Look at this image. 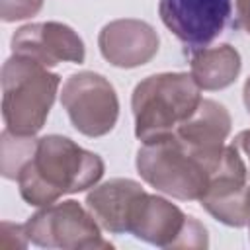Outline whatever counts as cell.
Returning a JSON list of instances; mask_svg holds the SVG:
<instances>
[{
    "label": "cell",
    "instance_id": "5bb4252c",
    "mask_svg": "<svg viewBox=\"0 0 250 250\" xmlns=\"http://www.w3.org/2000/svg\"><path fill=\"white\" fill-rule=\"evenodd\" d=\"M242 59L240 53L229 45H215L195 49L189 59V74L201 90H223L229 88L240 74Z\"/></svg>",
    "mask_w": 250,
    "mask_h": 250
},
{
    "label": "cell",
    "instance_id": "ac0fdd59",
    "mask_svg": "<svg viewBox=\"0 0 250 250\" xmlns=\"http://www.w3.org/2000/svg\"><path fill=\"white\" fill-rule=\"evenodd\" d=\"M236 150H238V154L242 156V160H244V164H246V172H248V180H250V129H246V131H240L234 139H232V143H230Z\"/></svg>",
    "mask_w": 250,
    "mask_h": 250
},
{
    "label": "cell",
    "instance_id": "44dd1931",
    "mask_svg": "<svg viewBox=\"0 0 250 250\" xmlns=\"http://www.w3.org/2000/svg\"><path fill=\"white\" fill-rule=\"evenodd\" d=\"M248 230H250V215H248Z\"/></svg>",
    "mask_w": 250,
    "mask_h": 250
},
{
    "label": "cell",
    "instance_id": "277c9868",
    "mask_svg": "<svg viewBox=\"0 0 250 250\" xmlns=\"http://www.w3.org/2000/svg\"><path fill=\"white\" fill-rule=\"evenodd\" d=\"M219 160H207L189 150L174 135H168L152 143H143L135 166L139 176L156 191L180 201H199Z\"/></svg>",
    "mask_w": 250,
    "mask_h": 250
},
{
    "label": "cell",
    "instance_id": "d6986e66",
    "mask_svg": "<svg viewBox=\"0 0 250 250\" xmlns=\"http://www.w3.org/2000/svg\"><path fill=\"white\" fill-rule=\"evenodd\" d=\"M234 25L242 29L246 35H250V0H234Z\"/></svg>",
    "mask_w": 250,
    "mask_h": 250
},
{
    "label": "cell",
    "instance_id": "7a4b0ae2",
    "mask_svg": "<svg viewBox=\"0 0 250 250\" xmlns=\"http://www.w3.org/2000/svg\"><path fill=\"white\" fill-rule=\"evenodd\" d=\"M203 100L201 88L188 72H158L141 80L131 96L135 135L152 143L172 135L191 117Z\"/></svg>",
    "mask_w": 250,
    "mask_h": 250
},
{
    "label": "cell",
    "instance_id": "9c48e42d",
    "mask_svg": "<svg viewBox=\"0 0 250 250\" xmlns=\"http://www.w3.org/2000/svg\"><path fill=\"white\" fill-rule=\"evenodd\" d=\"M232 14V0H160L158 16L191 51L213 43Z\"/></svg>",
    "mask_w": 250,
    "mask_h": 250
},
{
    "label": "cell",
    "instance_id": "4fadbf2b",
    "mask_svg": "<svg viewBox=\"0 0 250 250\" xmlns=\"http://www.w3.org/2000/svg\"><path fill=\"white\" fill-rule=\"evenodd\" d=\"M143 186L129 178H113L96 184L86 195V207L96 217L100 227L111 234H127L129 211Z\"/></svg>",
    "mask_w": 250,
    "mask_h": 250
},
{
    "label": "cell",
    "instance_id": "5b68a950",
    "mask_svg": "<svg viewBox=\"0 0 250 250\" xmlns=\"http://www.w3.org/2000/svg\"><path fill=\"white\" fill-rule=\"evenodd\" d=\"M127 234L158 248L199 250L209 246L207 229L195 217L186 215L172 201L145 189L131 205Z\"/></svg>",
    "mask_w": 250,
    "mask_h": 250
},
{
    "label": "cell",
    "instance_id": "52a82bcc",
    "mask_svg": "<svg viewBox=\"0 0 250 250\" xmlns=\"http://www.w3.org/2000/svg\"><path fill=\"white\" fill-rule=\"evenodd\" d=\"M61 105L72 127L92 139L107 135L119 117V100L113 84L92 70L74 72L64 80Z\"/></svg>",
    "mask_w": 250,
    "mask_h": 250
},
{
    "label": "cell",
    "instance_id": "9a60e30c",
    "mask_svg": "<svg viewBox=\"0 0 250 250\" xmlns=\"http://www.w3.org/2000/svg\"><path fill=\"white\" fill-rule=\"evenodd\" d=\"M37 145L35 137H21L8 129L0 137V172L6 180H16Z\"/></svg>",
    "mask_w": 250,
    "mask_h": 250
},
{
    "label": "cell",
    "instance_id": "7c38bea8",
    "mask_svg": "<svg viewBox=\"0 0 250 250\" xmlns=\"http://www.w3.org/2000/svg\"><path fill=\"white\" fill-rule=\"evenodd\" d=\"M230 125L232 121L227 107L215 100L203 98L191 117L172 135L195 154L207 160H219L227 146L225 141L230 133Z\"/></svg>",
    "mask_w": 250,
    "mask_h": 250
},
{
    "label": "cell",
    "instance_id": "8fae6325",
    "mask_svg": "<svg viewBox=\"0 0 250 250\" xmlns=\"http://www.w3.org/2000/svg\"><path fill=\"white\" fill-rule=\"evenodd\" d=\"M98 47L109 64L117 68H137L154 59L160 47V37L150 23L121 18L102 27Z\"/></svg>",
    "mask_w": 250,
    "mask_h": 250
},
{
    "label": "cell",
    "instance_id": "ba28073f",
    "mask_svg": "<svg viewBox=\"0 0 250 250\" xmlns=\"http://www.w3.org/2000/svg\"><path fill=\"white\" fill-rule=\"evenodd\" d=\"M199 203L213 219L227 227L248 225L250 180L246 164L232 145L225 146L219 166L211 174L209 186Z\"/></svg>",
    "mask_w": 250,
    "mask_h": 250
},
{
    "label": "cell",
    "instance_id": "30bf717a",
    "mask_svg": "<svg viewBox=\"0 0 250 250\" xmlns=\"http://www.w3.org/2000/svg\"><path fill=\"white\" fill-rule=\"evenodd\" d=\"M12 55L31 59L47 68L59 62H84L86 49L80 35L61 21L27 23L12 35Z\"/></svg>",
    "mask_w": 250,
    "mask_h": 250
},
{
    "label": "cell",
    "instance_id": "6da1fadb",
    "mask_svg": "<svg viewBox=\"0 0 250 250\" xmlns=\"http://www.w3.org/2000/svg\"><path fill=\"white\" fill-rule=\"evenodd\" d=\"M104 160L72 139L45 135L37 139L35 150L21 166L16 182L27 205L45 207L66 193L94 188L104 176Z\"/></svg>",
    "mask_w": 250,
    "mask_h": 250
},
{
    "label": "cell",
    "instance_id": "ffe728a7",
    "mask_svg": "<svg viewBox=\"0 0 250 250\" xmlns=\"http://www.w3.org/2000/svg\"><path fill=\"white\" fill-rule=\"evenodd\" d=\"M242 100H244V107H246V111L250 113V76H248L246 82H244V88H242Z\"/></svg>",
    "mask_w": 250,
    "mask_h": 250
},
{
    "label": "cell",
    "instance_id": "8992f818",
    "mask_svg": "<svg viewBox=\"0 0 250 250\" xmlns=\"http://www.w3.org/2000/svg\"><path fill=\"white\" fill-rule=\"evenodd\" d=\"M25 234L31 244L62 250H100L113 248L102 236V227L88 207L74 199L41 207L25 223Z\"/></svg>",
    "mask_w": 250,
    "mask_h": 250
},
{
    "label": "cell",
    "instance_id": "3957f363",
    "mask_svg": "<svg viewBox=\"0 0 250 250\" xmlns=\"http://www.w3.org/2000/svg\"><path fill=\"white\" fill-rule=\"evenodd\" d=\"M61 76L47 66L12 55L2 66V119L8 131L35 137L53 107Z\"/></svg>",
    "mask_w": 250,
    "mask_h": 250
},
{
    "label": "cell",
    "instance_id": "e0dca14e",
    "mask_svg": "<svg viewBox=\"0 0 250 250\" xmlns=\"http://www.w3.org/2000/svg\"><path fill=\"white\" fill-rule=\"evenodd\" d=\"M29 244V238L25 234L23 225H14L4 221L2 223V246L4 248H25Z\"/></svg>",
    "mask_w": 250,
    "mask_h": 250
},
{
    "label": "cell",
    "instance_id": "2e32d148",
    "mask_svg": "<svg viewBox=\"0 0 250 250\" xmlns=\"http://www.w3.org/2000/svg\"><path fill=\"white\" fill-rule=\"evenodd\" d=\"M43 8V0H0L2 21H20L35 16Z\"/></svg>",
    "mask_w": 250,
    "mask_h": 250
}]
</instances>
